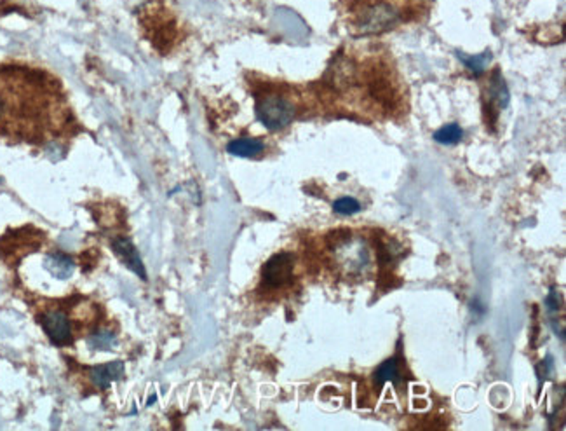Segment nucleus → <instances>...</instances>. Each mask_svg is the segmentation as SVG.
<instances>
[{"label":"nucleus","instance_id":"f257e3e1","mask_svg":"<svg viewBox=\"0 0 566 431\" xmlns=\"http://www.w3.org/2000/svg\"><path fill=\"white\" fill-rule=\"evenodd\" d=\"M63 119L61 98L42 74L0 70V134L37 140Z\"/></svg>","mask_w":566,"mask_h":431},{"label":"nucleus","instance_id":"f03ea898","mask_svg":"<svg viewBox=\"0 0 566 431\" xmlns=\"http://www.w3.org/2000/svg\"><path fill=\"white\" fill-rule=\"evenodd\" d=\"M331 266L345 279H366L375 271V253L370 241L355 232H336L328 247Z\"/></svg>","mask_w":566,"mask_h":431},{"label":"nucleus","instance_id":"7ed1b4c3","mask_svg":"<svg viewBox=\"0 0 566 431\" xmlns=\"http://www.w3.org/2000/svg\"><path fill=\"white\" fill-rule=\"evenodd\" d=\"M256 116L265 128L271 132H279L293 121L295 106L281 94H265L256 104Z\"/></svg>","mask_w":566,"mask_h":431},{"label":"nucleus","instance_id":"20e7f679","mask_svg":"<svg viewBox=\"0 0 566 431\" xmlns=\"http://www.w3.org/2000/svg\"><path fill=\"white\" fill-rule=\"evenodd\" d=\"M295 257L288 252H281L272 257L263 266V284L268 288H283L293 278Z\"/></svg>","mask_w":566,"mask_h":431},{"label":"nucleus","instance_id":"39448f33","mask_svg":"<svg viewBox=\"0 0 566 431\" xmlns=\"http://www.w3.org/2000/svg\"><path fill=\"white\" fill-rule=\"evenodd\" d=\"M395 21H398V13L394 7H390L389 4H375L363 11L359 26L363 34H375V31L390 29L395 25Z\"/></svg>","mask_w":566,"mask_h":431},{"label":"nucleus","instance_id":"423d86ee","mask_svg":"<svg viewBox=\"0 0 566 431\" xmlns=\"http://www.w3.org/2000/svg\"><path fill=\"white\" fill-rule=\"evenodd\" d=\"M41 323L46 330L47 337L56 346H66L72 342V322L69 316L59 309H49L42 314Z\"/></svg>","mask_w":566,"mask_h":431},{"label":"nucleus","instance_id":"0eeeda50","mask_svg":"<svg viewBox=\"0 0 566 431\" xmlns=\"http://www.w3.org/2000/svg\"><path fill=\"white\" fill-rule=\"evenodd\" d=\"M112 248L113 252H116V255L118 257V260H121L126 267H129L131 271H133L134 274L140 276L141 279L146 278L145 266L143 262H141L140 255H138L136 248H134L133 241L128 238H117L112 243Z\"/></svg>","mask_w":566,"mask_h":431},{"label":"nucleus","instance_id":"6e6552de","mask_svg":"<svg viewBox=\"0 0 566 431\" xmlns=\"http://www.w3.org/2000/svg\"><path fill=\"white\" fill-rule=\"evenodd\" d=\"M122 375H124V363L122 362L106 363V365L94 367L91 370V379H93V382L100 390H106V387L112 385V381H117Z\"/></svg>","mask_w":566,"mask_h":431},{"label":"nucleus","instance_id":"1a4fd4ad","mask_svg":"<svg viewBox=\"0 0 566 431\" xmlns=\"http://www.w3.org/2000/svg\"><path fill=\"white\" fill-rule=\"evenodd\" d=\"M46 267L56 279H66L74 272V260L63 253H51L46 259Z\"/></svg>","mask_w":566,"mask_h":431},{"label":"nucleus","instance_id":"9d476101","mask_svg":"<svg viewBox=\"0 0 566 431\" xmlns=\"http://www.w3.org/2000/svg\"><path fill=\"white\" fill-rule=\"evenodd\" d=\"M227 150L233 154V156L253 157L258 156L261 150H263V142L258 140V138H239V140L231 142Z\"/></svg>","mask_w":566,"mask_h":431},{"label":"nucleus","instance_id":"9b49d317","mask_svg":"<svg viewBox=\"0 0 566 431\" xmlns=\"http://www.w3.org/2000/svg\"><path fill=\"white\" fill-rule=\"evenodd\" d=\"M399 381V367L395 360H387L378 367L375 374V382L378 386H383L385 382H398Z\"/></svg>","mask_w":566,"mask_h":431},{"label":"nucleus","instance_id":"f8f14e48","mask_svg":"<svg viewBox=\"0 0 566 431\" xmlns=\"http://www.w3.org/2000/svg\"><path fill=\"white\" fill-rule=\"evenodd\" d=\"M462 134L464 133H462V128L458 124H446L434 133V140L439 142V144L453 145L462 140Z\"/></svg>","mask_w":566,"mask_h":431},{"label":"nucleus","instance_id":"ddd939ff","mask_svg":"<svg viewBox=\"0 0 566 431\" xmlns=\"http://www.w3.org/2000/svg\"><path fill=\"white\" fill-rule=\"evenodd\" d=\"M333 209L340 215H354V213L361 209V204L354 197H340L333 203Z\"/></svg>","mask_w":566,"mask_h":431},{"label":"nucleus","instance_id":"4468645a","mask_svg":"<svg viewBox=\"0 0 566 431\" xmlns=\"http://www.w3.org/2000/svg\"><path fill=\"white\" fill-rule=\"evenodd\" d=\"M89 344L91 347H94V350H101V351H106L110 350V347L116 344V335L110 334V332H98V334H94L93 337L89 339Z\"/></svg>","mask_w":566,"mask_h":431},{"label":"nucleus","instance_id":"2eb2a0df","mask_svg":"<svg viewBox=\"0 0 566 431\" xmlns=\"http://www.w3.org/2000/svg\"><path fill=\"white\" fill-rule=\"evenodd\" d=\"M462 60H464L467 65L470 66V69L472 70H476V72L479 74V72H482V69H485V63H486V60H490V56L486 58V54H482V56H476V58H465V56H462Z\"/></svg>","mask_w":566,"mask_h":431}]
</instances>
